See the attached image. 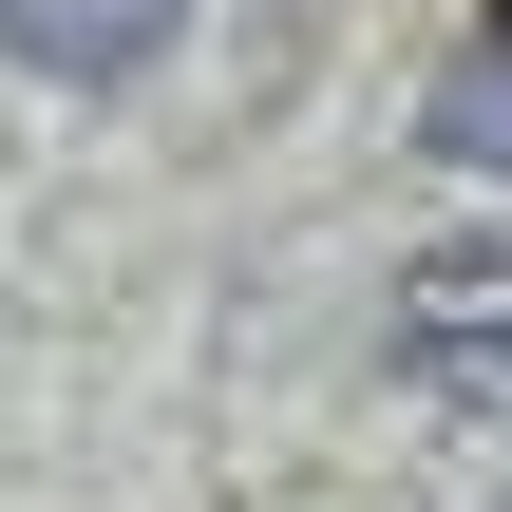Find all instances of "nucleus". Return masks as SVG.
Masks as SVG:
<instances>
[{"mask_svg":"<svg viewBox=\"0 0 512 512\" xmlns=\"http://www.w3.org/2000/svg\"><path fill=\"white\" fill-rule=\"evenodd\" d=\"M494 512H512V494H494Z\"/></svg>","mask_w":512,"mask_h":512,"instance_id":"4","label":"nucleus"},{"mask_svg":"<svg viewBox=\"0 0 512 512\" xmlns=\"http://www.w3.org/2000/svg\"><path fill=\"white\" fill-rule=\"evenodd\" d=\"M418 133H437V171H494V190H512V0H475V38L437 57Z\"/></svg>","mask_w":512,"mask_h":512,"instance_id":"3","label":"nucleus"},{"mask_svg":"<svg viewBox=\"0 0 512 512\" xmlns=\"http://www.w3.org/2000/svg\"><path fill=\"white\" fill-rule=\"evenodd\" d=\"M171 38H190V0H0V57L57 95H133Z\"/></svg>","mask_w":512,"mask_h":512,"instance_id":"2","label":"nucleus"},{"mask_svg":"<svg viewBox=\"0 0 512 512\" xmlns=\"http://www.w3.org/2000/svg\"><path fill=\"white\" fill-rule=\"evenodd\" d=\"M399 380L437 418H512V228H456L399 266Z\"/></svg>","mask_w":512,"mask_h":512,"instance_id":"1","label":"nucleus"}]
</instances>
